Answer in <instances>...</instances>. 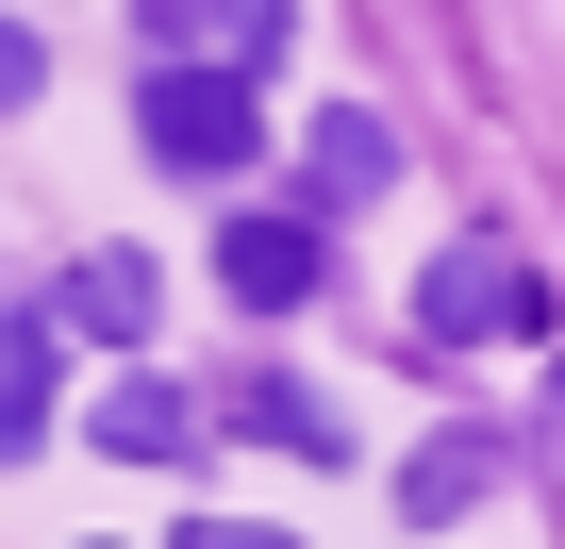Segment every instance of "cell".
<instances>
[{
    "instance_id": "6da1fadb",
    "label": "cell",
    "mask_w": 565,
    "mask_h": 549,
    "mask_svg": "<svg viewBox=\"0 0 565 549\" xmlns=\"http://www.w3.org/2000/svg\"><path fill=\"white\" fill-rule=\"evenodd\" d=\"M134 134H150V167H183V183H233V167L266 150V101H249V67H200V51H167V67L134 84Z\"/></svg>"
},
{
    "instance_id": "7a4b0ae2",
    "label": "cell",
    "mask_w": 565,
    "mask_h": 549,
    "mask_svg": "<svg viewBox=\"0 0 565 549\" xmlns=\"http://www.w3.org/2000/svg\"><path fill=\"white\" fill-rule=\"evenodd\" d=\"M532 317H548V300H532V266H515L499 233H449L433 284H416V334H433V350H482V334H532Z\"/></svg>"
},
{
    "instance_id": "3957f363",
    "label": "cell",
    "mask_w": 565,
    "mask_h": 549,
    "mask_svg": "<svg viewBox=\"0 0 565 549\" xmlns=\"http://www.w3.org/2000/svg\"><path fill=\"white\" fill-rule=\"evenodd\" d=\"M216 284H233L249 317H300V300L333 284V233H317V217H233V250H216Z\"/></svg>"
},
{
    "instance_id": "277c9868",
    "label": "cell",
    "mask_w": 565,
    "mask_h": 549,
    "mask_svg": "<svg viewBox=\"0 0 565 549\" xmlns=\"http://www.w3.org/2000/svg\"><path fill=\"white\" fill-rule=\"evenodd\" d=\"M499 466H515L499 433H433V450L399 466V516H416V532H449V516H482V483H499Z\"/></svg>"
},
{
    "instance_id": "5b68a950",
    "label": "cell",
    "mask_w": 565,
    "mask_h": 549,
    "mask_svg": "<svg viewBox=\"0 0 565 549\" xmlns=\"http://www.w3.org/2000/svg\"><path fill=\"white\" fill-rule=\"evenodd\" d=\"M51 334L67 317H0V466L51 450Z\"/></svg>"
},
{
    "instance_id": "8992f818",
    "label": "cell",
    "mask_w": 565,
    "mask_h": 549,
    "mask_svg": "<svg viewBox=\"0 0 565 549\" xmlns=\"http://www.w3.org/2000/svg\"><path fill=\"white\" fill-rule=\"evenodd\" d=\"M150 300H167L150 266H134V250H100V266H67V300H51V317H67V334H100V350H150Z\"/></svg>"
},
{
    "instance_id": "52a82bcc",
    "label": "cell",
    "mask_w": 565,
    "mask_h": 549,
    "mask_svg": "<svg viewBox=\"0 0 565 549\" xmlns=\"http://www.w3.org/2000/svg\"><path fill=\"white\" fill-rule=\"evenodd\" d=\"M183 433H200V416H183V383H167V367L100 383V450H117V466H183Z\"/></svg>"
},
{
    "instance_id": "ba28073f",
    "label": "cell",
    "mask_w": 565,
    "mask_h": 549,
    "mask_svg": "<svg viewBox=\"0 0 565 549\" xmlns=\"http://www.w3.org/2000/svg\"><path fill=\"white\" fill-rule=\"evenodd\" d=\"M383 183H399V134L333 101V117H317V200H383Z\"/></svg>"
},
{
    "instance_id": "9c48e42d",
    "label": "cell",
    "mask_w": 565,
    "mask_h": 549,
    "mask_svg": "<svg viewBox=\"0 0 565 549\" xmlns=\"http://www.w3.org/2000/svg\"><path fill=\"white\" fill-rule=\"evenodd\" d=\"M233 416H249V433H266V450H300V466H333V450H350V416H333V400H317V383H249V400H233Z\"/></svg>"
},
{
    "instance_id": "30bf717a",
    "label": "cell",
    "mask_w": 565,
    "mask_h": 549,
    "mask_svg": "<svg viewBox=\"0 0 565 549\" xmlns=\"http://www.w3.org/2000/svg\"><path fill=\"white\" fill-rule=\"evenodd\" d=\"M282 51H300V18H282V0H233V67H249V84H266V67H282Z\"/></svg>"
},
{
    "instance_id": "8fae6325",
    "label": "cell",
    "mask_w": 565,
    "mask_h": 549,
    "mask_svg": "<svg viewBox=\"0 0 565 549\" xmlns=\"http://www.w3.org/2000/svg\"><path fill=\"white\" fill-rule=\"evenodd\" d=\"M134 18H150L167 51H200V34H233V0H134Z\"/></svg>"
},
{
    "instance_id": "7c38bea8",
    "label": "cell",
    "mask_w": 565,
    "mask_h": 549,
    "mask_svg": "<svg viewBox=\"0 0 565 549\" xmlns=\"http://www.w3.org/2000/svg\"><path fill=\"white\" fill-rule=\"evenodd\" d=\"M34 84H51V51H34V34H18V18H0V117H18V101H34Z\"/></svg>"
},
{
    "instance_id": "4fadbf2b",
    "label": "cell",
    "mask_w": 565,
    "mask_h": 549,
    "mask_svg": "<svg viewBox=\"0 0 565 549\" xmlns=\"http://www.w3.org/2000/svg\"><path fill=\"white\" fill-rule=\"evenodd\" d=\"M167 549H282V532H249V516H200V532H167Z\"/></svg>"
},
{
    "instance_id": "5bb4252c",
    "label": "cell",
    "mask_w": 565,
    "mask_h": 549,
    "mask_svg": "<svg viewBox=\"0 0 565 549\" xmlns=\"http://www.w3.org/2000/svg\"><path fill=\"white\" fill-rule=\"evenodd\" d=\"M548 433H565V367H548Z\"/></svg>"
}]
</instances>
